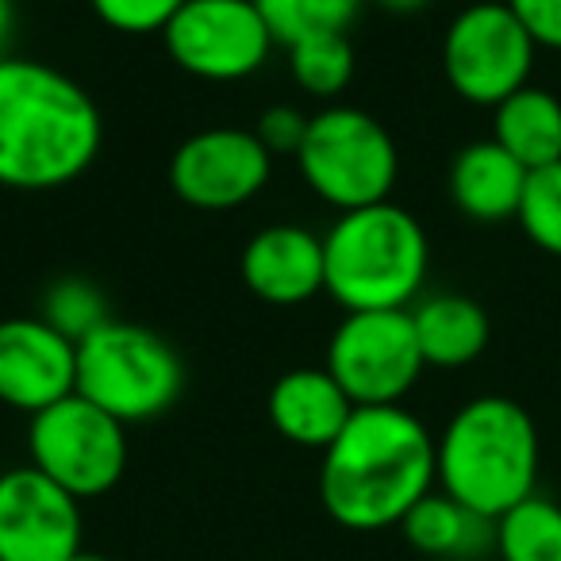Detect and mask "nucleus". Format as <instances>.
<instances>
[{"instance_id": "1", "label": "nucleus", "mask_w": 561, "mask_h": 561, "mask_svg": "<svg viewBox=\"0 0 561 561\" xmlns=\"http://www.w3.org/2000/svg\"><path fill=\"white\" fill-rule=\"evenodd\" d=\"M104 119L89 89L39 58H0V188L50 193L89 173Z\"/></svg>"}, {"instance_id": "2", "label": "nucleus", "mask_w": 561, "mask_h": 561, "mask_svg": "<svg viewBox=\"0 0 561 561\" xmlns=\"http://www.w3.org/2000/svg\"><path fill=\"white\" fill-rule=\"evenodd\" d=\"M435 489V435L404 404L354 408L320 461V504L346 530L400 527Z\"/></svg>"}, {"instance_id": "3", "label": "nucleus", "mask_w": 561, "mask_h": 561, "mask_svg": "<svg viewBox=\"0 0 561 561\" xmlns=\"http://www.w3.org/2000/svg\"><path fill=\"white\" fill-rule=\"evenodd\" d=\"M542 443L530 412L512 397L484 392L458 408L435 435V481L446 496L496 523L538 492Z\"/></svg>"}, {"instance_id": "4", "label": "nucleus", "mask_w": 561, "mask_h": 561, "mask_svg": "<svg viewBox=\"0 0 561 561\" xmlns=\"http://www.w3.org/2000/svg\"><path fill=\"white\" fill-rule=\"evenodd\" d=\"M328 293L343 312H392L423 297L431 242L423 224L392 201L343 211L323 234Z\"/></svg>"}, {"instance_id": "5", "label": "nucleus", "mask_w": 561, "mask_h": 561, "mask_svg": "<svg viewBox=\"0 0 561 561\" xmlns=\"http://www.w3.org/2000/svg\"><path fill=\"white\" fill-rule=\"evenodd\" d=\"M185 392V362L158 331L108 320L78 343V397L124 427L165 415Z\"/></svg>"}, {"instance_id": "6", "label": "nucleus", "mask_w": 561, "mask_h": 561, "mask_svg": "<svg viewBox=\"0 0 561 561\" xmlns=\"http://www.w3.org/2000/svg\"><path fill=\"white\" fill-rule=\"evenodd\" d=\"M297 165L305 185L343 216L389 201L400 178V150L389 127L366 108L328 104L308 124Z\"/></svg>"}, {"instance_id": "7", "label": "nucleus", "mask_w": 561, "mask_h": 561, "mask_svg": "<svg viewBox=\"0 0 561 561\" xmlns=\"http://www.w3.org/2000/svg\"><path fill=\"white\" fill-rule=\"evenodd\" d=\"M27 454V466L50 477L58 489L78 500H96L116 489L127 469V427L73 392L32 415Z\"/></svg>"}, {"instance_id": "8", "label": "nucleus", "mask_w": 561, "mask_h": 561, "mask_svg": "<svg viewBox=\"0 0 561 561\" xmlns=\"http://www.w3.org/2000/svg\"><path fill=\"white\" fill-rule=\"evenodd\" d=\"M535 39L504 0H473L450 20L443 35L446 85L477 108H496L535 70Z\"/></svg>"}, {"instance_id": "9", "label": "nucleus", "mask_w": 561, "mask_h": 561, "mask_svg": "<svg viewBox=\"0 0 561 561\" xmlns=\"http://www.w3.org/2000/svg\"><path fill=\"white\" fill-rule=\"evenodd\" d=\"M323 369L343 385L354 408L404 404L427 362L408 308L392 312H346L331 331Z\"/></svg>"}, {"instance_id": "10", "label": "nucleus", "mask_w": 561, "mask_h": 561, "mask_svg": "<svg viewBox=\"0 0 561 561\" xmlns=\"http://www.w3.org/2000/svg\"><path fill=\"white\" fill-rule=\"evenodd\" d=\"M162 47L188 78L231 85L254 78L270 62L277 39L254 0H185L162 32Z\"/></svg>"}, {"instance_id": "11", "label": "nucleus", "mask_w": 561, "mask_h": 561, "mask_svg": "<svg viewBox=\"0 0 561 561\" xmlns=\"http://www.w3.org/2000/svg\"><path fill=\"white\" fill-rule=\"evenodd\" d=\"M273 173V154L242 127H208L173 150L170 188L196 211H231L250 204Z\"/></svg>"}, {"instance_id": "12", "label": "nucleus", "mask_w": 561, "mask_h": 561, "mask_svg": "<svg viewBox=\"0 0 561 561\" xmlns=\"http://www.w3.org/2000/svg\"><path fill=\"white\" fill-rule=\"evenodd\" d=\"M81 530V500L35 466L0 473V561H73Z\"/></svg>"}, {"instance_id": "13", "label": "nucleus", "mask_w": 561, "mask_h": 561, "mask_svg": "<svg viewBox=\"0 0 561 561\" xmlns=\"http://www.w3.org/2000/svg\"><path fill=\"white\" fill-rule=\"evenodd\" d=\"M78 392V343L58 335L43 316L0 320V404L39 415Z\"/></svg>"}, {"instance_id": "14", "label": "nucleus", "mask_w": 561, "mask_h": 561, "mask_svg": "<svg viewBox=\"0 0 561 561\" xmlns=\"http://www.w3.org/2000/svg\"><path fill=\"white\" fill-rule=\"evenodd\" d=\"M242 285L273 308H293L320 297L328 285L323 234L300 224H270L250 234L239 257Z\"/></svg>"}, {"instance_id": "15", "label": "nucleus", "mask_w": 561, "mask_h": 561, "mask_svg": "<svg viewBox=\"0 0 561 561\" xmlns=\"http://www.w3.org/2000/svg\"><path fill=\"white\" fill-rule=\"evenodd\" d=\"M265 412L285 443L323 454L351 423L354 404L323 366H300L273 381Z\"/></svg>"}, {"instance_id": "16", "label": "nucleus", "mask_w": 561, "mask_h": 561, "mask_svg": "<svg viewBox=\"0 0 561 561\" xmlns=\"http://www.w3.org/2000/svg\"><path fill=\"white\" fill-rule=\"evenodd\" d=\"M530 170H523L496 139H473L450 162V201L473 224H507L519 216Z\"/></svg>"}, {"instance_id": "17", "label": "nucleus", "mask_w": 561, "mask_h": 561, "mask_svg": "<svg viewBox=\"0 0 561 561\" xmlns=\"http://www.w3.org/2000/svg\"><path fill=\"white\" fill-rule=\"evenodd\" d=\"M412 328L427 369H466L492 339L489 312L466 293H431L412 308Z\"/></svg>"}, {"instance_id": "18", "label": "nucleus", "mask_w": 561, "mask_h": 561, "mask_svg": "<svg viewBox=\"0 0 561 561\" xmlns=\"http://www.w3.org/2000/svg\"><path fill=\"white\" fill-rule=\"evenodd\" d=\"M408 546L438 561H473L496 550V523L469 512L443 489L427 492L400 523Z\"/></svg>"}, {"instance_id": "19", "label": "nucleus", "mask_w": 561, "mask_h": 561, "mask_svg": "<svg viewBox=\"0 0 561 561\" xmlns=\"http://www.w3.org/2000/svg\"><path fill=\"white\" fill-rule=\"evenodd\" d=\"M492 139L530 173L561 162V96L523 85L492 108Z\"/></svg>"}, {"instance_id": "20", "label": "nucleus", "mask_w": 561, "mask_h": 561, "mask_svg": "<svg viewBox=\"0 0 561 561\" xmlns=\"http://www.w3.org/2000/svg\"><path fill=\"white\" fill-rule=\"evenodd\" d=\"M500 561H561V504L542 492L496 519Z\"/></svg>"}, {"instance_id": "21", "label": "nucleus", "mask_w": 561, "mask_h": 561, "mask_svg": "<svg viewBox=\"0 0 561 561\" xmlns=\"http://www.w3.org/2000/svg\"><path fill=\"white\" fill-rule=\"evenodd\" d=\"M289 73L297 89H305L316 101H339L354 81V47L346 32H320L293 43Z\"/></svg>"}, {"instance_id": "22", "label": "nucleus", "mask_w": 561, "mask_h": 561, "mask_svg": "<svg viewBox=\"0 0 561 561\" xmlns=\"http://www.w3.org/2000/svg\"><path fill=\"white\" fill-rule=\"evenodd\" d=\"M254 4L280 47H293L320 32H346L366 9V0H254Z\"/></svg>"}, {"instance_id": "23", "label": "nucleus", "mask_w": 561, "mask_h": 561, "mask_svg": "<svg viewBox=\"0 0 561 561\" xmlns=\"http://www.w3.org/2000/svg\"><path fill=\"white\" fill-rule=\"evenodd\" d=\"M43 320L66 335L70 343H81L89 339L96 328L112 320L108 316V300L96 289L89 277H58L47 293H43Z\"/></svg>"}, {"instance_id": "24", "label": "nucleus", "mask_w": 561, "mask_h": 561, "mask_svg": "<svg viewBox=\"0 0 561 561\" xmlns=\"http://www.w3.org/2000/svg\"><path fill=\"white\" fill-rule=\"evenodd\" d=\"M515 224L542 254L561 257V162L530 173Z\"/></svg>"}, {"instance_id": "25", "label": "nucleus", "mask_w": 561, "mask_h": 561, "mask_svg": "<svg viewBox=\"0 0 561 561\" xmlns=\"http://www.w3.org/2000/svg\"><path fill=\"white\" fill-rule=\"evenodd\" d=\"M89 9L119 35H162L185 0H89Z\"/></svg>"}, {"instance_id": "26", "label": "nucleus", "mask_w": 561, "mask_h": 561, "mask_svg": "<svg viewBox=\"0 0 561 561\" xmlns=\"http://www.w3.org/2000/svg\"><path fill=\"white\" fill-rule=\"evenodd\" d=\"M308 124H312V116H305V112L293 108V104H273V108H265L262 116H257L254 135L273 158H285V154L297 158L300 147H305Z\"/></svg>"}, {"instance_id": "27", "label": "nucleus", "mask_w": 561, "mask_h": 561, "mask_svg": "<svg viewBox=\"0 0 561 561\" xmlns=\"http://www.w3.org/2000/svg\"><path fill=\"white\" fill-rule=\"evenodd\" d=\"M538 50H561V0H504Z\"/></svg>"}, {"instance_id": "28", "label": "nucleus", "mask_w": 561, "mask_h": 561, "mask_svg": "<svg viewBox=\"0 0 561 561\" xmlns=\"http://www.w3.org/2000/svg\"><path fill=\"white\" fill-rule=\"evenodd\" d=\"M12 39H16V0H0V58L12 55Z\"/></svg>"}, {"instance_id": "29", "label": "nucleus", "mask_w": 561, "mask_h": 561, "mask_svg": "<svg viewBox=\"0 0 561 561\" xmlns=\"http://www.w3.org/2000/svg\"><path fill=\"white\" fill-rule=\"evenodd\" d=\"M377 9H385V12H397V16H412V12H423V9H431L435 0H374Z\"/></svg>"}, {"instance_id": "30", "label": "nucleus", "mask_w": 561, "mask_h": 561, "mask_svg": "<svg viewBox=\"0 0 561 561\" xmlns=\"http://www.w3.org/2000/svg\"><path fill=\"white\" fill-rule=\"evenodd\" d=\"M73 561H112V558H108V553H96V550H81Z\"/></svg>"}]
</instances>
